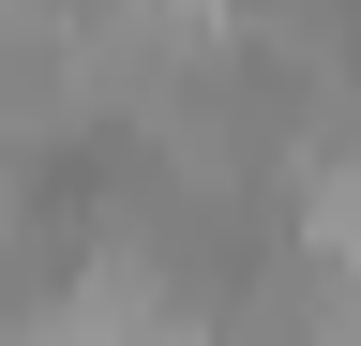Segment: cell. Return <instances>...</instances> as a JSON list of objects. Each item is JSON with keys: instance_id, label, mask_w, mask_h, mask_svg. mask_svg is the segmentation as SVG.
Instances as JSON below:
<instances>
[{"instance_id": "cell-1", "label": "cell", "mask_w": 361, "mask_h": 346, "mask_svg": "<svg viewBox=\"0 0 361 346\" xmlns=\"http://www.w3.org/2000/svg\"><path fill=\"white\" fill-rule=\"evenodd\" d=\"M301 256H331V271H361V151H331V166H301Z\"/></svg>"}]
</instances>
